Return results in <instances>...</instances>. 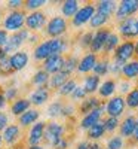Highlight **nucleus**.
I'll return each mask as SVG.
<instances>
[{
	"label": "nucleus",
	"mask_w": 138,
	"mask_h": 149,
	"mask_svg": "<svg viewBox=\"0 0 138 149\" xmlns=\"http://www.w3.org/2000/svg\"><path fill=\"white\" fill-rule=\"evenodd\" d=\"M26 10L19 9V10H10L9 14L3 19V30L6 31H19L22 26L26 24Z\"/></svg>",
	"instance_id": "obj_1"
},
{
	"label": "nucleus",
	"mask_w": 138,
	"mask_h": 149,
	"mask_svg": "<svg viewBox=\"0 0 138 149\" xmlns=\"http://www.w3.org/2000/svg\"><path fill=\"white\" fill-rule=\"evenodd\" d=\"M67 31V21L64 17H54L48 21L46 29H45V36L51 37V39H57L61 37Z\"/></svg>",
	"instance_id": "obj_2"
},
{
	"label": "nucleus",
	"mask_w": 138,
	"mask_h": 149,
	"mask_svg": "<svg viewBox=\"0 0 138 149\" xmlns=\"http://www.w3.org/2000/svg\"><path fill=\"white\" fill-rule=\"evenodd\" d=\"M28 37H30V31H28L27 29H21L19 31H17V33H14V34L9 36L6 45H5L2 49L5 51L6 55L10 54V52L15 54L18 49H19V46L26 42V40H28Z\"/></svg>",
	"instance_id": "obj_3"
},
{
	"label": "nucleus",
	"mask_w": 138,
	"mask_h": 149,
	"mask_svg": "<svg viewBox=\"0 0 138 149\" xmlns=\"http://www.w3.org/2000/svg\"><path fill=\"white\" fill-rule=\"evenodd\" d=\"M64 133H66V127L62 125V124H59V122L52 121V122H48V124H46L43 139L46 140L48 145L54 146L59 139L64 137Z\"/></svg>",
	"instance_id": "obj_4"
},
{
	"label": "nucleus",
	"mask_w": 138,
	"mask_h": 149,
	"mask_svg": "<svg viewBox=\"0 0 138 149\" xmlns=\"http://www.w3.org/2000/svg\"><path fill=\"white\" fill-rule=\"evenodd\" d=\"M135 55V43L132 40H126L120 43L116 49H115V55H113V60L119 61L122 64H126L128 61Z\"/></svg>",
	"instance_id": "obj_5"
},
{
	"label": "nucleus",
	"mask_w": 138,
	"mask_h": 149,
	"mask_svg": "<svg viewBox=\"0 0 138 149\" xmlns=\"http://www.w3.org/2000/svg\"><path fill=\"white\" fill-rule=\"evenodd\" d=\"M138 12V0H123V2L119 3V6L116 8L115 17L117 21H125L131 18L134 14Z\"/></svg>",
	"instance_id": "obj_6"
},
{
	"label": "nucleus",
	"mask_w": 138,
	"mask_h": 149,
	"mask_svg": "<svg viewBox=\"0 0 138 149\" xmlns=\"http://www.w3.org/2000/svg\"><path fill=\"white\" fill-rule=\"evenodd\" d=\"M125 107H126V103H125V98L122 95L111 97L106 104V113L107 116H111V118H119L123 115Z\"/></svg>",
	"instance_id": "obj_7"
},
{
	"label": "nucleus",
	"mask_w": 138,
	"mask_h": 149,
	"mask_svg": "<svg viewBox=\"0 0 138 149\" xmlns=\"http://www.w3.org/2000/svg\"><path fill=\"white\" fill-rule=\"evenodd\" d=\"M94 14H95V6H94L92 3H88V5L79 8L77 14L74 15L73 19H71L73 26H74V27H82V26H85L86 22L91 21V18L94 17Z\"/></svg>",
	"instance_id": "obj_8"
},
{
	"label": "nucleus",
	"mask_w": 138,
	"mask_h": 149,
	"mask_svg": "<svg viewBox=\"0 0 138 149\" xmlns=\"http://www.w3.org/2000/svg\"><path fill=\"white\" fill-rule=\"evenodd\" d=\"M46 24V15L40 10H34L26 17V26L28 31H39Z\"/></svg>",
	"instance_id": "obj_9"
},
{
	"label": "nucleus",
	"mask_w": 138,
	"mask_h": 149,
	"mask_svg": "<svg viewBox=\"0 0 138 149\" xmlns=\"http://www.w3.org/2000/svg\"><path fill=\"white\" fill-rule=\"evenodd\" d=\"M119 33L125 39H134L138 36V18L131 17L119 24Z\"/></svg>",
	"instance_id": "obj_10"
},
{
	"label": "nucleus",
	"mask_w": 138,
	"mask_h": 149,
	"mask_svg": "<svg viewBox=\"0 0 138 149\" xmlns=\"http://www.w3.org/2000/svg\"><path fill=\"white\" fill-rule=\"evenodd\" d=\"M110 29H98L95 33H94V37H92V43L89 46L91 49V52L92 54H98V52H101L103 51V48L106 45V40H107V37L110 34Z\"/></svg>",
	"instance_id": "obj_11"
},
{
	"label": "nucleus",
	"mask_w": 138,
	"mask_h": 149,
	"mask_svg": "<svg viewBox=\"0 0 138 149\" xmlns=\"http://www.w3.org/2000/svg\"><path fill=\"white\" fill-rule=\"evenodd\" d=\"M45 127H46V122H43V121H37L36 124L31 125V128L28 131V137H27V142L30 146H36L43 140Z\"/></svg>",
	"instance_id": "obj_12"
},
{
	"label": "nucleus",
	"mask_w": 138,
	"mask_h": 149,
	"mask_svg": "<svg viewBox=\"0 0 138 149\" xmlns=\"http://www.w3.org/2000/svg\"><path fill=\"white\" fill-rule=\"evenodd\" d=\"M104 112H106V104L101 103V106H99V107L94 109L92 112H89L88 115L83 116V119L80 121V128H83V130L91 128L94 124H97V122L101 121V116H103Z\"/></svg>",
	"instance_id": "obj_13"
},
{
	"label": "nucleus",
	"mask_w": 138,
	"mask_h": 149,
	"mask_svg": "<svg viewBox=\"0 0 138 149\" xmlns=\"http://www.w3.org/2000/svg\"><path fill=\"white\" fill-rule=\"evenodd\" d=\"M62 64H64V57L62 55H51L43 61L42 70H45L48 74H55L61 72Z\"/></svg>",
	"instance_id": "obj_14"
},
{
	"label": "nucleus",
	"mask_w": 138,
	"mask_h": 149,
	"mask_svg": "<svg viewBox=\"0 0 138 149\" xmlns=\"http://www.w3.org/2000/svg\"><path fill=\"white\" fill-rule=\"evenodd\" d=\"M2 137H3V142H5L6 145H10V146L17 145V142H18L19 137H21V127L17 125V124H10V125H8V127L3 130Z\"/></svg>",
	"instance_id": "obj_15"
},
{
	"label": "nucleus",
	"mask_w": 138,
	"mask_h": 149,
	"mask_svg": "<svg viewBox=\"0 0 138 149\" xmlns=\"http://www.w3.org/2000/svg\"><path fill=\"white\" fill-rule=\"evenodd\" d=\"M135 124H137V118L135 116H126L119 125V131H120V137L122 139H131L134 130H135Z\"/></svg>",
	"instance_id": "obj_16"
},
{
	"label": "nucleus",
	"mask_w": 138,
	"mask_h": 149,
	"mask_svg": "<svg viewBox=\"0 0 138 149\" xmlns=\"http://www.w3.org/2000/svg\"><path fill=\"white\" fill-rule=\"evenodd\" d=\"M49 88L45 85V86H39V88H36L33 93H31V97H30V103L34 104V106H42L45 104L48 100H49Z\"/></svg>",
	"instance_id": "obj_17"
},
{
	"label": "nucleus",
	"mask_w": 138,
	"mask_h": 149,
	"mask_svg": "<svg viewBox=\"0 0 138 149\" xmlns=\"http://www.w3.org/2000/svg\"><path fill=\"white\" fill-rule=\"evenodd\" d=\"M9 60H10V66L14 69V72H18L28 64V54L26 51H17L15 54H12L9 57Z\"/></svg>",
	"instance_id": "obj_18"
},
{
	"label": "nucleus",
	"mask_w": 138,
	"mask_h": 149,
	"mask_svg": "<svg viewBox=\"0 0 138 149\" xmlns=\"http://www.w3.org/2000/svg\"><path fill=\"white\" fill-rule=\"evenodd\" d=\"M97 60H98V57H97L95 54H92V52L83 55L82 60H79L77 72H79V73H88V72H91V70L94 69L95 63H97Z\"/></svg>",
	"instance_id": "obj_19"
},
{
	"label": "nucleus",
	"mask_w": 138,
	"mask_h": 149,
	"mask_svg": "<svg viewBox=\"0 0 138 149\" xmlns=\"http://www.w3.org/2000/svg\"><path fill=\"white\" fill-rule=\"evenodd\" d=\"M39 116H40V112L37 109H28L27 112H24L21 116H18V122H19L21 127H28V125L36 124Z\"/></svg>",
	"instance_id": "obj_20"
},
{
	"label": "nucleus",
	"mask_w": 138,
	"mask_h": 149,
	"mask_svg": "<svg viewBox=\"0 0 138 149\" xmlns=\"http://www.w3.org/2000/svg\"><path fill=\"white\" fill-rule=\"evenodd\" d=\"M122 74L126 81H132L138 78V60H132L128 61L126 64L123 66L122 69Z\"/></svg>",
	"instance_id": "obj_21"
},
{
	"label": "nucleus",
	"mask_w": 138,
	"mask_h": 149,
	"mask_svg": "<svg viewBox=\"0 0 138 149\" xmlns=\"http://www.w3.org/2000/svg\"><path fill=\"white\" fill-rule=\"evenodd\" d=\"M99 106H101V102H99L97 97H88L85 100H82V103L79 106V112L82 115H88L89 112H92L94 109H97Z\"/></svg>",
	"instance_id": "obj_22"
},
{
	"label": "nucleus",
	"mask_w": 138,
	"mask_h": 149,
	"mask_svg": "<svg viewBox=\"0 0 138 149\" xmlns=\"http://www.w3.org/2000/svg\"><path fill=\"white\" fill-rule=\"evenodd\" d=\"M115 93H116V81L115 79L104 81L101 85H99V88H98V94H99V97H103V98L111 97Z\"/></svg>",
	"instance_id": "obj_23"
},
{
	"label": "nucleus",
	"mask_w": 138,
	"mask_h": 149,
	"mask_svg": "<svg viewBox=\"0 0 138 149\" xmlns=\"http://www.w3.org/2000/svg\"><path fill=\"white\" fill-rule=\"evenodd\" d=\"M30 106H31V103H30V100H27V98H17V100L12 103L10 110L15 116H21L24 112H27L30 109Z\"/></svg>",
	"instance_id": "obj_24"
},
{
	"label": "nucleus",
	"mask_w": 138,
	"mask_h": 149,
	"mask_svg": "<svg viewBox=\"0 0 138 149\" xmlns=\"http://www.w3.org/2000/svg\"><path fill=\"white\" fill-rule=\"evenodd\" d=\"M116 8H117V5L115 2H111V0H103V2L97 3L95 10L99 12V14H103V15H107L110 18V15L116 12Z\"/></svg>",
	"instance_id": "obj_25"
},
{
	"label": "nucleus",
	"mask_w": 138,
	"mask_h": 149,
	"mask_svg": "<svg viewBox=\"0 0 138 149\" xmlns=\"http://www.w3.org/2000/svg\"><path fill=\"white\" fill-rule=\"evenodd\" d=\"M34 60H46L48 57H51V46H49V40H43L40 45H37L34 49Z\"/></svg>",
	"instance_id": "obj_26"
},
{
	"label": "nucleus",
	"mask_w": 138,
	"mask_h": 149,
	"mask_svg": "<svg viewBox=\"0 0 138 149\" xmlns=\"http://www.w3.org/2000/svg\"><path fill=\"white\" fill-rule=\"evenodd\" d=\"M83 88L86 91V94H94L95 91H98L99 88V76L97 74H89L86 76L83 81Z\"/></svg>",
	"instance_id": "obj_27"
},
{
	"label": "nucleus",
	"mask_w": 138,
	"mask_h": 149,
	"mask_svg": "<svg viewBox=\"0 0 138 149\" xmlns=\"http://www.w3.org/2000/svg\"><path fill=\"white\" fill-rule=\"evenodd\" d=\"M77 10H79V2L77 0H66L64 3H62L61 6V12H62V15L67 17V18H73L74 15L77 14Z\"/></svg>",
	"instance_id": "obj_28"
},
{
	"label": "nucleus",
	"mask_w": 138,
	"mask_h": 149,
	"mask_svg": "<svg viewBox=\"0 0 138 149\" xmlns=\"http://www.w3.org/2000/svg\"><path fill=\"white\" fill-rule=\"evenodd\" d=\"M68 81V74L62 73V72H58L55 74H52L51 78H49V86H51V90H59L62 85Z\"/></svg>",
	"instance_id": "obj_29"
},
{
	"label": "nucleus",
	"mask_w": 138,
	"mask_h": 149,
	"mask_svg": "<svg viewBox=\"0 0 138 149\" xmlns=\"http://www.w3.org/2000/svg\"><path fill=\"white\" fill-rule=\"evenodd\" d=\"M120 45V37L116 34V33H110L107 40H106V45L103 48L104 51V55H108L110 52H115V49Z\"/></svg>",
	"instance_id": "obj_30"
},
{
	"label": "nucleus",
	"mask_w": 138,
	"mask_h": 149,
	"mask_svg": "<svg viewBox=\"0 0 138 149\" xmlns=\"http://www.w3.org/2000/svg\"><path fill=\"white\" fill-rule=\"evenodd\" d=\"M104 133H106L104 122L99 121V122L94 124L91 128H88V137L92 139V140H98V139H101L103 136H104Z\"/></svg>",
	"instance_id": "obj_31"
},
{
	"label": "nucleus",
	"mask_w": 138,
	"mask_h": 149,
	"mask_svg": "<svg viewBox=\"0 0 138 149\" xmlns=\"http://www.w3.org/2000/svg\"><path fill=\"white\" fill-rule=\"evenodd\" d=\"M77 64H79V60H77L76 57H74V55L67 57V58H64V64H62L61 72L70 76V74H71L74 70H77Z\"/></svg>",
	"instance_id": "obj_32"
},
{
	"label": "nucleus",
	"mask_w": 138,
	"mask_h": 149,
	"mask_svg": "<svg viewBox=\"0 0 138 149\" xmlns=\"http://www.w3.org/2000/svg\"><path fill=\"white\" fill-rule=\"evenodd\" d=\"M108 66H110V61L107 60V57L103 60H97V63L92 69L94 74H97V76H104V74L108 73Z\"/></svg>",
	"instance_id": "obj_33"
},
{
	"label": "nucleus",
	"mask_w": 138,
	"mask_h": 149,
	"mask_svg": "<svg viewBox=\"0 0 138 149\" xmlns=\"http://www.w3.org/2000/svg\"><path fill=\"white\" fill-rule=\"evenodd\" d=\"M108 19H110V18H108L107 15H103V14H99V12L95 10V14H94V17L91 18L89 24H91L92 29H99V27L106 26V24L108 22Z\"/></svg>",
	"instance_id": "obj_34"
},
{
	"label": "nucleus",
	"mask_w": 138,
	"mask_h": 149,
	"mask_svg": "<svg viewBox=\"0 0 138 149\" xmlns=\"http://www.w3.org/2000/svg\"><path fill=\"white\" fill-rule=\"evenodd\" d=\"M125 103H126L128 107L131 109H137L138 107V86H135L134 90H131L126 97H125Z\"/></svg>",
	"instance_id": "obj_35"
},
{
	"label": "nucleus",
	"mask_w": 138,
	"mask_h": 149,
	"mask_svg": "<svg viewBox=\"0 0 138 149\" xmlns=\"http://www.w3.org/2000/svg\"><path fill=\"white\" fill-rule=\"evenodd\" d=\"M76 86H77V82L74 81V79H68L64 85L61 86V88L58 90V94L62 95V97H67V95H71L73 91L76 90Z\"/></svg>",
	"instance_id": "obj_36"
},
{
	"label": "nucleus",
	"mask_w": 138,
	"mask_h": 149,
	"mask_svg": "<svg viewBox=\"0 0 138 149\" xmlns=\"http://www.w3.org/2000/svg\"><path fill=\"white\" fill-rule=\"evenodd\" d=\"M48 82H49V74L45 70H42V69L39 72H36L33 79H31V84L33 85H39V86H45Z\"/></svg>",
	"instance_id": "obj_37"
},
{
	"label": "nucleus",
	"mask_w": 138,
	"mask_h": 149,
	"mask_svg": "<svg viewBox=\"0 0 138 149\" xmlns=\"http://www.w3.org/2000/svg\"><path fill=\"white\" fill-rule=\"evenodd\" d=\"M12 73H14V69H12V66H10V60H9V57H5L2 61H0V76L9 78Z\"/></svg>",
	"instance_id": "obj_38"
},
{
	"label": "nucleus",
	"mask_w": 138,
	"mask_h": 149,
	"mask_svg": "<svg viewBox=\"0 0 138 149\" xmlns=\"http://www.w3.org/2000/svg\"><path fill=\"white\" fill-rule=\"evenodd\" d=\"M62 106H64V103H62L61 100L54 102L51 106L48 107V116H51V118H58V116H61Z\"/></svg>",
	"instance_id": "obj_39"
},
{
	"label": "nucleus",
	"mask_w": 138,
	"mask_h": 149,
	"mask_svg": "<svg viewBox=\"0 0 138 149\" xmlns=\"http://www.w3.org/2000/svg\"><path fill=\"white\" fill-rule=\"evenodd\" d=\"M125 146V140L120 136H113L107 140V149H123Z\"/></svg>",
	"instance_id": "obj_40"
},
{
	"label": "nucleus",
	"mask_w": 138,
	"mask_h": 149,
	"mask_svg": "<svg viewBox=\"0 0 138 149\" xmlns=\"http://www.w3.org/2000/svg\"><path fill=\"white\" fill-rule=\"evenodd\" d=\"M103 122H104V128H106V131H108V133H113L116 128H119V125H120L119 118H111V116H107Z\"/></svg>",
	"instance_id": "obj_41"
},
{
	"label": "nucleus",
	"mask_w": 138,
	"mask_h": 149,
	"mask_svg": "<svg viewBox=\"0 0 138 149\" xmlns=\"http://www.w3.org/2000/svg\"><path fill=\"white\" fill-rule=\"evenodd\" d=\"M45 5H46L45 0H27V2H24V8L22 9L34 12L36 9H39V8H42Z\"/></svg>",
	"instance_id": "obj_42"
},
{
	"label": "nucleus",
	"mask_w": 138,
	"mask_h": 149,
	"mask_svg": "<svg viewBox=\"0 0 138 149\" xmlns=\"http://www.w3.org/2000/svg\"><path fill=\"white\" fill-rule=\"evenodd\" d=\"M5 93V98H6V102L9 100H17V97H18V88H15V86H8L6 90H3Z\"/></svg>",
	"instance_id": "obj_43"
},
{
	"label": "nucleus",
	"mask_w": 138,
	"mask_h": 149,
	"mask_svg": "<svg viewBox=\"0 0 138 149\" xmlns=\"http://www.w3.org/2000/svg\"><path fill=\"white\" fill-rule=\"evenodd\" d=\"M85 97H86V91H85V88L83 86H76V90L73 91V94H71V98L73 100H76V102H79V100H85Z\"/></svg>",
	"instance_id": "obj_44"
},
{
	"label": "nucleus",
	"mask_w": 138,
	"mask_h": 149,
	"mask_svg": "<svg viewBox=\"0 0 138 149\" xmlns=\"http://www.w3.org/2000/svg\"><path fill=\"white\" fill-rule=\"evenodd\" d=\"M92 37H94V34H92L91 31H88V33L82 34V37H80V46L85 48V49L89 48L91 43H92Z\"/></svg>",
	"instance_id": "obj_45"
},
{
	"label": "nucleus",
	"mask_w": 138,
	"mask_h": 149,
	"mask_svg": "<svg viewBox=\"0 0 138 149\" xmlns=\"http://www.w3.org/2000/svg\"><path fill=\"white\" fill-rule=\"evenodd\" d=\"M74 113V106L73 104H64L62 106V112H61V116L64 118H68Z\"/></svg>",
	"instance_id": "obj_46"
},
{
	"label": "nucleus",
	"mask_w": 138,
	"mask_h": 149,
	"mask_svg": "<svg viewBox=\"0 0 138 149\" xmlns=\"http://www.w3.org/2000/svg\"><path fill=\"white\" fill-rule=\"evenodd\" d=\"M8 8L12 10H19L21 8H24V2L22 0H10L8 2Z\"/></svg>",
	"instance_id": "obj_47"
},
{
	"label": "nucleus",
	"mask_w": 138,
	"mask_h": 149,
	"mask_svg": "<svg viewBox=\"0 0 138 149\" xmlns=\"http://www.w3.org/2000/svg\"><path fill=\"white\" fill-rule=\"evenodd\" d=\"M8 124H9V118L8 115L5 113V112H0V131L5 130L8 127Z\"/></svg>",
	"instance_id": "obj_48"
},
{
	"label": "nucleus",
	"mask_w": 138,
	"mask_h": 149,
	"mask_svg": "<svg viewBox=\"0 0 138 149\" xmlns=\"http://www.w3.org/2000/svg\"><path fill=\"white\" fill-rule=\"evenodd\" d=\"M8 39H9L8 31H6V30H3V29H0V48H3V46L6 45Z\"/></svg>",
	"instance_id": "obj_49"
},
{
	"label": "nucleus",
	"mask_w": 138,
	"mask_h": 149,
	"mask_svg": "<svg viewBox=\"0 0 138 149\" xmlns=\"http://www.w3.org/2000/svg\"><path fill=\"white\" fill-rule=\"evenodd\" d=\"M54 148H55V149H67V148H68V140H67L66 137H62V139H59V140L54 145Z\"/></svg>",
	"instance_id": "obj_50"
},
{
	"label": "nucleus",
	"mask_w": 138,
	"mask_h": 149,
	"mask_svg": "<svg viewBox=\"0 0 138 149\" xmlns=\"http://www.w3.org/2000/svg\"><path fill=\"white\" fill-rule=\"evenodd\" d=\"M129 88H131V82H129V81L125 79V81H122V82H120V88H119V90H120V93H126V94H128V93L131 91Z\"/></svg>",
	"instance_id": "obj_51"
},
{
	"label": "nucleus",
	"mask_w": 138,
	"mask_h": 149,
	"mask_svg": "<svg viewBox=\"0 0 138 149\" xmlns=\"http://www.w3.org/2000/svg\"><path fill=\"white\" fill-rule=\"evenodd\" d=\"M6 104V98H5V93H3V88L0 86V110H2Z\"/></svg>",
	"instance_id": "obj_52"
},
{
	"label": "nucleus",
	"mask_w": 138,
	"mask_h": 149,
	"mask_svg": "<svg viewBox=\"0 0 138 149\" xmlns=\"http://www.w3.org/2000/svg\"><path fill=\"white\" fill-rule=\"evenodd\" d=\"M132 140L134 142H138V119H137V124H135V130H134V134H132Z\"/></svg>",
	"instance_id": "obj_53"
},
{
	"label": "nucleus",
	"mask_w": 138,
	"mask_h": 149,
	"mask_svg": "<svg viewBox=\"0 0 138 149\" xmlns=\"http://www.w3.org/2000/svg\"><path fill=\"white\" fill-rule=\"evenodd\" d=\"M89 146H91L89 142H80L77 145V149H89Z\"/></svg>",
	"instance_id": "obj_54"
},
{
	"label": "nucleus",
	"mask_w": 138,
	"mask_h": 149,
	"mask_svg": "<svg viewBox=\"0 0 138 149\" xmlns=\"http://www.w3.org/2000/svg\"><path fill=\"white\" fill-rule=\"evenodd\" d=\"M89 149H101V146H99L98 143H91V146H89Z\"/></svg>",
	"instance_id": "obj_55"
},
{
	"label": "nucleus",
	"mask_w": 138,
	"mask_h": 149,
	"mask_svg": "<svg viewBox=\"0 0 138 149\" xmlns=\"http://www.w3.org/2000/svg\"><path fill=\"white\" fill-rule=\"evenodd\" d=\"M5 57H8V55L5 54V51H3V49H2V48H0V61H2V60H3Z\"/></svg>",
	"instance_id": "obj_56"
},
{
	"label": "nucleus",
	"mask_w": 138,
	"mask_h": 149,
	"mask_svg": "<svg viewBox=\"0 0 138 149\" xmlns=\"http://www.w3.org/2000/svg\"><path fill=\"white\" fill-rule=\"evenodd\" d=\"M28 149H43L40 145H36V146H28Z\"/></svg>",
	"instance_id": "obj_57"
},
{
	"label": "nucleus",
	"mask_w": 138,
	"mask_h": 149,
	"mask_svg": "<svg viewBox=\"0 0 138 149\" xmlns=\"http://www.w3.org/2000/svg\"><path fill=\"white\" fill-rule=\"evenodd\" d=\"M9 149H22L19 145H14V146H12V148H9Z\"/></svg>",
	"instance_id": "obj_58"
},
{
	"label": "nucleus",
	"mask_w": 138,
	"mask_h": 149,
	"mask_svg": "<svg viewBox=\"0 0 138 149\" xmlns=\"http://www.w3.org/2000/svg\"><path fill=\"white\" fill-rule=\"evenodd\" d=\"M135 55L138 57V40H137V43H135Z\"/></svg>",
	"instance_id": "obj_59"
},
{
	"label": "nucleus",
	"mask_w": 138,
	"mask_h": 149,
	"mask_svg": "<svg viewBox=\"0 0 138 149\" xmlns=\"http://www.w3.org/2000/svg\"><path fill=\"white\" fill-rule=\"evenodd\" d=\"M2 143H3V137H2V134H0V146H2Z\"/></svg>",
	"instance_id": "obj_60"
},
{
	"label": "nucleus",
	"mask_w": 138,
	"mask_h": 149,
	"mask_svg": "<svg viewBox=\"0 0 138 149\" xmlns=\"http://www.w3.org/2000/svg\"><path fill=\"white\" fill-rule=\"evenodd\" d=\"M0 18H2V10H0Z\"/></svg>",
	"instance_id": "obj_61"
}]
</instances>
